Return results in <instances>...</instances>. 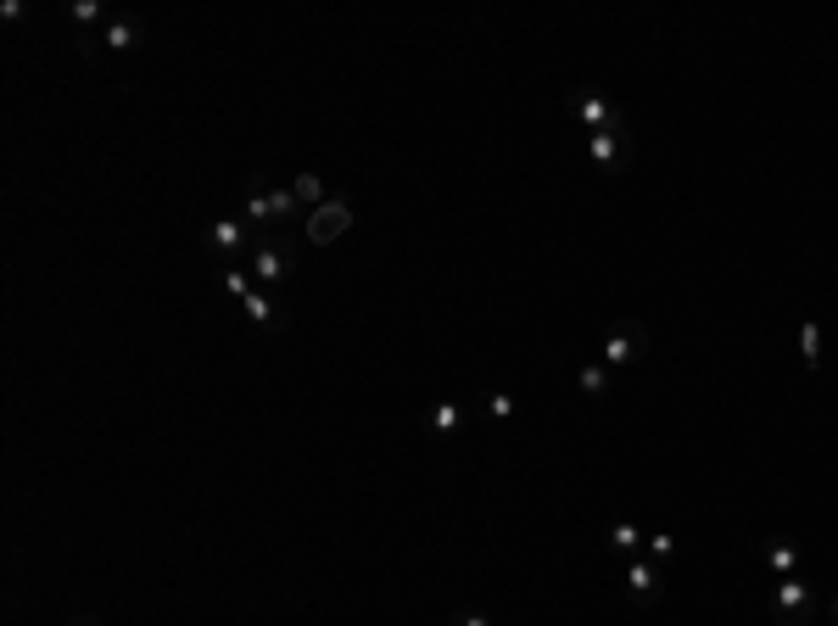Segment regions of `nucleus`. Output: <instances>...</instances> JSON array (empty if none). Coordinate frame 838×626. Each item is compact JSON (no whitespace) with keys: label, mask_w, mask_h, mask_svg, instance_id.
Segmentation results:
<instances>
[{"label":"nucleus","mask_w":838,"mask_h":626,"mask_svg":"<svg viewBox=\"0 0 838 626\" xmlns=\"http://www.w3.org/2000/svg\"><path fill=\"white\" fill-rule=\"evenodd\" d=\"M621 588L637 610H654L665 599V570L649 554H632V559H621Z\"/></svg>","instance_id":"nucleus-1"},{"label":"nucleus","mask_w":838,"mask_h":626,"mask_svg":"<svg viewBox=\"0 0 838 626\" xmlns=\"http://www.w3.org/2000/svg\"><path fill=\"white\" fill-rule=\"evenodd\" d=\"M565 113L587 129V134H599V129H615V123H626V113L610 102L604 90H593V84H581V90H570L565 95Z\"/></svg>","instance_id":"nucleus-2"},{"label":"nucleus","mask_w":838,"mask_h":626,"mask_svg":"<svg viewBox=\"0 0 838 626\" xmlns=\"http://www.w3.org/2000/svg\"><path fill=\"white\" fill-rule=\"evenodd\" d=\"M202 247H208L224 269H235L246 252H252V224H246V218H213V224L202 229Z\"/></svg>","instance_id":"nucleus-3"},{"label":"nucleus","mask_w":838,"mask_h":626,"mask_svg":"<svg viewBox=\"0 0 838 626\" xmlns=\"http://www.w3.org/2000/svg\"><path fill=\"white\" fill-rule=\"evenodd\" d=\"M587 163H593L604 179L626 174V168H632V134H626V123H615V129H599V134H587Z\"/></svg>","instance_id":"nucleus-4"},{"label":"nucleus","mask_w":838,"mask_h":626,"mask_svg":"<svg viewBox=\"0 0 838 626\" xmlns=\"http://www.w3.org/2000/svg\"><path fill=\"white\" fill-rule=\"evenodd\" d=\"M771 610H777V626H811V615H816V588L800 582V576H782L777 593H771Z\"/></svg>","instance_id":"nucleus-5"},{"label":"nucleus","mask_w":838,"mask_h":626,"mask_svg":"<svg viewBox=\"0 0 838 626\" xmlns=\"http://www.w3.org/2000/svg\"><path fill=\"white\" fill-rule=\"evenodd\" d=\"M420 430H425V437H436V442H459L464 430H470V414H464V403H430L420 414Z\"/></svg>","instance_id":"nucleus-6"},{"label":"nucleus","mask_w":838,"mask_h":626,"mask_svg":"<svg viewBox=\"0 0 838 626\" xmlns=\"http://www.w3.org/2000/svg\"><path fill=\"white\" fill-rule=\"evenodd\" d=\"M246 269L258 274V285H280L291 274V247H285V240H258L252 263H246Z\"/></svg>","instance_id":"nucleus-7"},{"label":"nucleus","mask_w":838,"mask_h":626,"mask_svg":"<svg viewBox=\"0 0 838 626\" xmlns=\"http://www.w3.org/2000/svg\"><path fill=\"white\" fill-rule=\"evenodd\" d=\"M353 229V208L347 202H324L319 213H308V240L314 247H330L335 235H347Z\"/></svg>","instance_id":"nucleus-8"},{"label":"nucleus","mask_w":838,"mask_h":626,"mask_svg":"<svg viewBox=\"0 0 838 626\" xmlns=\"http://www.w3.org/2000/svg\"><path fill=\"white\" fill-rule=\"evenodd\" d=\"M637 358H644V335L626 330V324H615V330L604 335V353H599V364H604V369H626V364H637Z\"/></svg>","instance_id":"nucleus-9"},{"label":"nucleus","mask_w":838,"mask_h":626,"mask_svg":"<svg viewBox=\"0 0 838 626\" xmlns=\"http://www.w3.org/2000/svg\"><path fill=\"white\" fill-rule=\"evenodd\" d=\"M140 39H145V28H140L134 17H107V23H102V51L129 57V51H140Z\"/></svg>","instance_id":"nucleus-10"},{"label":"nucleus","mask_w":838,"mask_h":626,"mask_svg":"<svg viewBox=\"0 0 838 626\" xmlns=\"http://www.w3.org/2000/svg\"><path fill=\"white\" fill-rule=\"evenodd\" d=\"M644 538H649V532H644L637 520H615L610 532H604V548H610L615 559H632L637 548H644Z\"/></svg>","instance_id":"nucleus-11"},{"label":"nucleus","mask_w":838,"mask_h":626,"mask_svg":"<svg viewBox=\"0 0 838 626\" xmlns=\"http://www.w3.org/2000/svg\"><path fill=\"white\" fill-rule=\"evenodd\" d=\"M760 559H766V570L777 576V582L782 576H800V543H788V538H771Z\"/></svg>","instance_id":"nucleus-12"},{"label":"nucleus","mask_w":838,"mask_h":626,"mask_svg":"<svg viewBox=\"0 0 838 626\" xmlns=\"http://www.w3.org/2000/svg\"><path fill=\"white\" fill-rule=\"evenodd\" d=\"M240 218L246 224H280V202H274V190H246V202H240Z\"/></svg>","instance_id":"nucleus-13"},{"label":"nucleus","mask_w":838,"mask_h":626,"mask_svg":"<svg viewBox=\"0 0 838 626\" xmlns=\"http://www.w3.org/2000/svg\"><path fill=\"white\" fill-rule=\"evenodd\" d=\"M240 314H246V319H252L258 330H269V324L280 319V308H274V297L263 292V285H252V292H246V303H240Z\"/></svg>","instance_id":"nucleus-14"},{"label":"nucleus","mask_w":838,"mask_h":626,"mask_svg":"<svg viewBox=\"0 0 838 626\" xmlns=\"http://www.w3.org/2000/svg\"><path fill=\"white\" fill-rule=\"evenodd\" d=\"M291 190H297L303 213H319V208H324V179H319V174H297V179H291Z\"/></svg>","instance_id":"nucleus-15"},{"label":"nucleus","mask_w":838,"mask_h":626,"mask_svg":"<svg viewBox=\"0 0 838 626\" xmlns=\"http://www.w3.org/2000/svg\"><path fill=\"white\" fill-rule=\"evenodd\" d=\"M800 358H805V369H822V324L816 319L800 324Z\"/></svg>","instance_id":"nucleus-16"},{"label":"nucleus","mask_w":838,"mask_h":626,"mask_svg":"<svg viewBox=\"0 0 838 626\" xmlns=\"http://www.w3.org/2000/svg\"><path fill=\"white\" fill-rule=\"evenodd\" d=\"M576 387H581V398H604V392H610V369H604V364H587V369L576 375Z\"/></svg>","instance_id":"nucleus-17"},{"label":"nucleus","mask_w":838,"mask_h":626,"mask_svg":"<svg viewBox=\"0 0 838 626\" xmlns=\"http://www.w3.org/2000/svg\"><path fill=\"white\" fill-rule=\"evenodd\" d=\"M68 23H79V28H95V23H107V12L95 7V0H68Z\"/></svg>","instance_id":"nucleus-18"},{"label":"nucleus","mask_w":838,"mask_h":626,"mask_svg":"<svg viewBox=\"0 0 838 626\" xmlns=\"http://www.w3.org/2000/svg\"><path fill=\"white\" fill-rule=\"evenodd\" d=\"M644 554H649L654 565H665V559L676 554V538H671V532H649V538H644Z\"/></svg>","instance_id":"nucleus-19"},{"label":"nucleus","mask_w":838,"mask_h":626,"mask_svg":"<svg viewBox=\"0 0 838 626\" xmlns=\"http://www.w3.org/2000/svg\"><path fill=\"white\" fill-rule=\"evenodd\" d=\"M224 292L235 303H246V292H252V274H246V269H224Z\"/></svg>","instance_id":"nucleus-20"},{"label":"nucleus","mask_w":838,"mask_h":626,"mask_svg":"<svg viewBox=\"0 0 838 626\" xmlns=\"http://www.w3.org/2000/svg\"><path fill=\"white\" fill-rule=\"evenodd\" d=\"M515 409H520V403H515L509 392H492V398H486V414H492V420H515Z\"/></svg>","instance_id":"nucleus-21"},{"label":"nucleus","mask_w":838,"mask_h":626,"mask_svg":"<svg viewBox=\"0 0 838 626\" xmlns=\"http://www.w3.org/2000/svg\"><path fill=\"white\" fill-rule=\"evenodd\" d=\"M453 626H492V621H486V610H464Z\"/></svg>","instance_id":"nucleus-22"},{"label":"nucleus","mask_w":838,"mask_h":626,"mask_svg":"<svg viewBox=\"0 0 838 626\" xmlns=\"http://www.w3.org/2000/svg\"><path fill=\"white\" fill-rule=\"evenodd\" d=\"M827 621H833V626H838V593H833V604H827Z\"/></svg>","instance_id":"nucleus-23"},{"label":"nucleus","mask_w":838,"mask_h":626,"mask_svg":"<svg viewBox=\"0 0 838 626\" xmlns=\"http://www.w3.org/2000/svg\"><path fill=\"white\" fill-rule=\"evenodd\" d=\"M73 626H95V621H73Z\"/></svg>","instance_id":"nucleus-24"}]
</instances>
